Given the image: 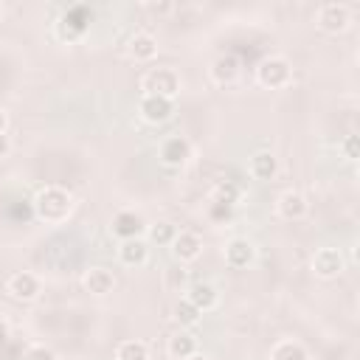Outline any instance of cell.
<instances>
[{
    "mask_svg": "<svg viewBox=\"0 0 360 360\" xmlns=\"http://www.w3.org/2000/svg\"><path fill=\"white\" fill-rule=\"evenodd\" d=\"M73 205H76V200H73L70 188L56 186V183L42 186L34 194V214L45 225H62V222H68V217L73 214Z\"/></svg>",
    "mask_w": 360,
    "mask_h": 360,
    "instance_id": "cell-1",
    "label": "cell"
},
{
    "mask_svg": "<svg viewBox=\"0 0 360 360\" xmlns=\"http://www.w3.org/2000/svg\"><path fill=\"white\" fill-rule=\"evenodd\" d=\"M180 90H183V76L177 68L158 65L141 76V93H152V96H163V98L177 101Z\"/></svg>",
    "mask_w": 360,
    "mask_h": 360,
    "instance_id": "cell-2",
    "label": "cell"
},
{
    "mask_svg": "<svg viewBox=\"0 0 360 360\" xmlns=\"http://www.w3.org/2000/svg\"><path fill=\"white\" fill-rule=\"evenodd\" d=\"M256 84L264 90H284L292 84V62L284 53H270L256 65Z\"/></svg>",
    "mask_w": 360,
    "mask_h": 360,
    "instance_id": "cell-3",
    "label": "cell"
},
{
    "mask_svg": "<svg viewBox=\"0 0 360 360\" xmlns=\"http://www.w3.org/2000/svg\"><path fill=\"white\" fill-rule=\"evenodd\" d=\"M343 270H346V256L335 245L315 248V253L309 256V273L315 278H321V281H335Z\"/></svg>",
    "mask_w": 360,
    "mask_h": 360,
    "instance_id": "cell-4",
    "label": "cell"
},
{
    "mask_svg": "<svg viewBox=\"0 0 360 360\" xmlns=\"http://www.w3.org/2000/svg\"><path fill=\"white\" fill-rule=\"evenodd\" d=\"M315 25L323 34H329V37H338V34L349 31V25H352V6L338 3V0L321 3L315 8Z\"/></svg>",
    "mask_w": 360,
    "mask_h": 360,
    "instance_id": "cell-5",
    "label": "cell"
},
{
    "mask_svg": "<svg viewBox=\"0 0 360 360\" xmlns=\"http://www.w3.org/2000/svg\"><path fill=\"white\" fill-rule=\"evenodd\" d=\"M6 292L14 298V301H22V304H31L42 295V278L31 270H17L6 278Z\"/></svg>",
    "mask_w": 360,
    "mask_h": 360,
    "instance_id": "cell-6",
    "label": "cell"
},
{
    "mask_svg": "<svg viewBox=\"0 0 360 360\" xmlns=\"http://www.w3.org/2000/svg\"><path fill=\"white\" fill-rule=\"evenodd\" d=\"M174 110H177V101L163 98V96L141 93V98H138V115H141L146 124H152V127L166 124V121L174 115Z\"/></svg>",
    "mask_w": 360,
    "mask_h": 360,
    "instance_id": "cell-7",
    "label": "cell"
},
{
    "mask_svg": "<svg viewBox=\"0 0 360 360\" xmlns=\"http://www.w3.org/2000/svg\"><path fill=\"white\" fill-rule=\"evenodd\" d=\"M158 160L166 169H180L191 160V141L186 135H166L158 146Z\"/></svg>",
    "mask_w": 360,
    "mask_h": 360,
    "instance_id": "cell-8",
    "label": "cell"
},
{
    "mask_svg": "<svg viewBox=\"0 0 360 360\" xmlns=\"http://www.w3.org/2000/svg\"><path fill=\"white\" fill-rule=\"evenodd\" d=\"M146 225H149V222H146L138 211H132V208H121V211H115L112 219H110V233H112L118 242H124V239L143 236V233H146Z\"/></svg>",
    "mask_w": 360,
    "mask_h": 360,
    "instance_id": "cell-9",
    "label": "cell"
},
{
    "mask_svg": "<svg viewBox=\"0 0 360 360\" xmlns=\"http://www.w3.org/2000/svg\"><path fill=\"white\" fill-rule=\"evenodd\" d=\"M149 256H152V245H149L143 236L124 239V242H118V248H115L118 264H124V267H129V270L146 267V264H149Z\"/></svg>",
    "mask_w": 360,
    "mask_h": 360,
    "instance_id": "cell-10",
    "label": "cell"
},
{
    "mask_svg": "<svg viewBox=\"0 0 360 360\" xmlns=\"http://www.w3.org/2000/svg\"><path fill=\"white\" fill-rule=\"evenodd\" d=\"M169 248H172V256L177 259V264H191V262H197V259L202 256L205 242H202V236H200L197 231L180 228L177 236H174V242H172Z\"/></svg>",
    "mask_w": 360,
    "mask_h": 360,
    "instance_id": "cell-11",
    "label": "cell"
},
{
    "mask_svg": "<svg viewBox=\"0 0 360 360\" xmlns=\"http://www.w3.org/2000/svg\"><path fill=\"white\" fill-rule=\"evenodd\" d=\"M222 259L231 270H245L256 262V245L248 236H231L222 248Z\"/></svg>",
    "mask_w": 360,
    "mask_h": 360,
    "instance_id": "cell-12",
    "label": "cell"
},
{
    "mask_svg": "<svg viewBox=\"0 0 360 360\" xmlns=\"http://www.w3.org/2000/svg\"><path fill=\"white\" fill-rule=\"evenodd\" d=\"M115 273L110 270V267H104V264H90L84 273H82V287H84V292H90V295H96V298H104V295H110L112 290H115Z\"/></svg>",
    "mask_w": 360,
    "mask_h": 360,
    "instance_id": "cell-13",
    "label": "cell"
},
{
    "mask_svg": "<svg viewBox=\"0 0 360 360\" xmlns=\"http://www.w3.org/2000/svg\"><path fill=\"white\" fill-rule=\"evenodd\" d=\"M239 73H242V62H239L236 53H219V56H214V62L208 65V76H211V82L219 84V87H231V84L239 79Z\"/></svg>",
    "mask_w": 360,
    "mask_h": 360,
    "instance_id": "cell-14",
    "label": "cell"
},
{
    "mask_svg": "<svg viewBox=\"0 0 360 360\" xmlns=\"http://www.w3.org/2000/svg\"><path fill=\"white\" fill-rule=\"evenodd\" d=\"M276 214L281 219H287V222H298V219H304L309 214V202L298 188H287V191H281L276 197Z\"/></svg>",
    "mask_w": 360,
    "mask_h": 360,
    "instance_id": "cell-15",
    "label": "cell"
},
{
    "mask_svg": "<svg viewBox=\"0 0 360 360\" xmlns=\"http://www.w3.org/2000/svg\"><path fill=\"white\" fill-rule=\"evenodd\" d=\"M248 174L259 183H270L276 180L278 174V158L270 152V149H256L250 158H248Z\"/></svg>",
    "mask_w": 360,
    "mask_h": 360,
    "instance_id": "cell-16",
    "label": "cell"
},
{
    "mask_svg": "<svg viewBox=\"0 0 360 360\" xmlns=\"http://www.w3.org/2000/svg\"><path fill=\"white\" fill-rule=\"evenodd\" d=\"M183 295H186L202 315L219 307V292H217V287H214L211 281H191Z\"/></svg>",
    "mask_w": 360,
    "mask_h": 360,
    "instance_id": "cell-17",
    "label": "cell"
},
{
    "mask_svg": "<svg viewBox=\"0 0 360 360\" xmlns=\"http://www.w3.org/2000/svg\"><path fill=\"white\" fill-rule=\"evenodd\" d=\"M158 48H160L158 45V37L152 31H135L129 37V42H127V53L135 62H152L158 56Z\"/></svg>",
    "mask_w": 360,
    "mask_h": 360,
    "instance_id": "cell-18",
    "label": "cell"
},
{
    "mask_svg": "<svg viewBox=\"0 0 360 360\" xmlns=\"http://www.w3.org/2000/svg\"><path fill=\"white\" fill-rule=\"evenodd\" d=\"M194 352H200V346H197V338H194L191 329H174V332L166 338V354H169L172 360H186V357H191Z\"/></svg>",
    "mask_w": 360,
    "mask_h": 360,
    "instance_id": "cell-19",
    "label": "cell"
},
{
    "mask_svg": "<svg viewBox=\"0 0 360 360\" xmlns=\"http://www.w3.org/2000/svg\"><path fill=\"white\" fill-rule=\"evenodd\" d=\"M177 231H180V228H177L172 219H158V222H149V225H146V233H143V239H146L149 245H158V248H169V245L174 242Z\"/></svg>",
    "mask_w": 360,
    "mask_h": 360,
    "instance_id": "cell-20",
    "label": "cell"
},
{
    "mask_svg": "<svg viewBox=\"0 0 360 360\" xmlns=\"http://www.w3.org/2000/svg\"><path fill=\"white\" fill-rule=\"evenodd\" d=\"M172 318H174V323H177L180 329H194V326H200L202 312H200L186 295H180V298L172 304Z\"/></svg>",
    "mask_w": 360,
    "mask_h": 360,
    "instance_id": "cell-21",
    "label": "cell"
},
{
    "mask_svg": "<svg viewBox=\"0 0 360 360\" xmlns=\"http://www.w3.org/2000/svg\"><path fill=\"white\" fill-rule=\"evenodd\" d=\"M270 360H309L307 349L301 340H292V338H281L273 343L270 349Z\"/></svg>",
    "mask_w": 360,
    "mask_h": 360,
    "instance_id": "cell-22",
    "label": "cell"
},
{
    "mask_svg": "<svg viewBox=\"0 0 360 360\" xmlns=\"http://www.w3.org/2000/svg\"><path fill=\"white\" fill-rule=\"evenodd\" d=\"M115 360H149V343L138 340V338H127L115 346Z\"/></svg>",
    "mask_w": 360,
    "mask_h": 360,
    "instance_id": "cell-23",
    "label": "cell"
},
{
    "mask_svg": "<svg viewBox=\"0 0 360 360\" xmlns=\"http://www.w3.org/2000/svg\"><path fill=\"white\" fill-rule=\"evenodd\" d=\"M188 284H191V281H188V270H186L183 264L166 270V287H169V290H174V292H186Z\"/></svg>",
    "mask_w": 360,
    "mask_h": 360,
    "instance_id": "cell-24",
    "label": "cell"
},
{
    "mask_svg": "<svg viewBox=\"0 0 360 360\" xmlns=\"http://www.w3.org/2000/svg\"><path fill=\"white\" fill-rule=\"evenodd\" d=\"M22 360H59L56 352L45 343H31L25 352H22Z\"/></svg>",
    "mask_w": 360,
    "mask_h": 360,
    "instance_id": "cell-25",
    "label": "cell"
},
{
    "mask_svg": "<svg viewBox=\"0 0 360 360\" xmlns=\"http://www.w3.org/2000/svg\"><path fill=\"white\" fill-rule=\"evenodd\" d=\"M340 155H343L349 163H354V160L360 158V138H357V135H346V138L340 141Z\"/></svg>",
    "mask_w": 360,
    "mask_h": 360,
    "instance_id": "cell-26",
    "label": "cell"
},
{
    "mask_svg": "<svg viewBox=\"0 0 360 360\" xmlns=\"http://www.w3.org/2000/svg\"><path fill=\"white\" fill-rule=\"evenodd\" d=\"M143 8H149L152 14H169V11H174V3H169V0H160V3L146 0V3H143Z\"/></svg>",
    "mask_w": 360,
    "mask_h": 360,
    "instance_id": "cell-27",
    "label": "cell"
},
{
    "mask_svg": "<svg viewBox=\"0 0 360 360\" xmlns=\"http://www.w3.org/2000/svg\"><path fill=\"white\" fill-rule=\"evenodd\" d=\"M8 338H11V326H8L6 318H0V349L8 343Z\"/></svg>",
    "mask_w": 360,
    "mask_h": 360,
    "instance_id": "cell-28",
    "label": "cell"
},
{
    "mask_svg": "<svg viewBox=\"0 0 360 360\" xmlns=\"http://www.w3.org/2000/svg\"><path fill=\"white\" fill-rule=\"evenodd\" d=\"M11 152V138H8V132H0V158H6Z\"/></svg>",
    "mask_w": 360,
    "mask_h": 360,
    "instance_id": "cell-29",
    "label": "cell"
},
{
    "mask_svg": "<svg viewBox=\"0 0 360 360\" xmlns=\"http://www.w3.org/2000/svg\"><path fill=\"white\" fill-rule=\"evenodd\" d=\"M0 132H8V112L0 107Z\"/></svg>",
    "mask_w": 360,
    "mask_h": 360,
    "instance_id": "cell-30",
    "label": "cell"
},
{
    "mask_svg": "<svg viewBox=\"0 0 360 360\" xmlns=\"http://www.w3.org/2000/svg\"><path fill=\"white\" fill-rule=\"evenodd\" d=\"M186 360H211V357H208V354H202V352H194V354H191V357H186Z\"/></svg>",
    "mask_w": 360,
    "mask_h": 360,
    "instance_id": "cell-31",
    "label": "cell"
},
{
    "mask_svg": "<svg viewBox=\"0 0 360 360\" xmlns=\"http://www.w3.org/2000/svg\"><path fill=\"white\" fill-rule=\"evenodd\" d=\"M0 20H3V3H0Z\"/></svg>",
    "mask_w": 360,
    "mask_h": 360,
    "instance_id": "cell-32",
    "label": "cell"
}]
</instances>
